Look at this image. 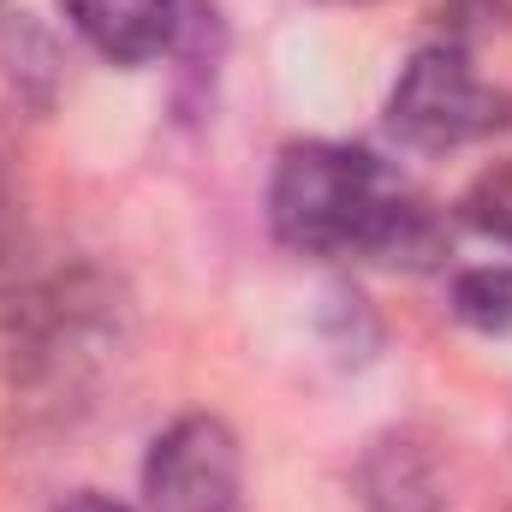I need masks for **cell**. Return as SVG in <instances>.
<instances>
[{
  "label": "cell",
  "mask_w": 512,
  "mask_h": 512,
  "mask_svg": "<svg viewBox=\"0 0 512 512\" xmlns=\"http://www.w3.org/2000/svg\"><path fill=\"white\" fill-rule=\"evenodd\" d=\"M268 227L298 256H370L387 268H435L447 256V221L429 197L399 185L370 149L286 143L268 173Z\"/></svg>",
  "instance_id": "cell-1"
},
{
  "label": "cell",
  "mask_w": 512,
  "mask_h": 512,
  "mask_svg": "<svg viewBox=\"0 0 512 512\" xmlns=\"http://www.w3.org/2000/svg\"><path fill=\"white\" fill-rule=\"evenodd\" d=\"M507 120V96L471 66L459 42H423L393 90H387V131L411 149H459Z\"/></svg>",
  "instance_id": "cell-2"
},
{
  "label": "cell",
  "mask_w": 512,
  "mask_h": 512,
  "mask_svg": "<svg viewBox=\"0 0 512 512\" xmlns=\"http://www.w3.org/2000/svg\"><path fill=\"white\" fill-rule=\"evenodd\" d=\"M143 512H251L245 447L227 417L185 411L143 453Z\"/></svg>",
  "instance_id": "cell-3"
},
{
  "label": "cell",
  "mask_w": 512,
  "mask_h": 512,
  "mask_svg": "<svg viewBox=\"0 0 512 512\" xmlns=\"http://www.w3.org/2000/svg\"><path fill=\"white\" fill-rule=\"evenodd\" d=\"M60 12L114 66L161 60L185 30V0H60Z\"/></svg>",
  "instance_id": "cell-4"
},
{
  "label": "cell",
  "mask_w": 512,
  "mask_h": 512,
  "mask_svg": "<svg viewBox=\"0 0 512 512\" xmlns=\"http://www.w3.org/2000/svg\"><path fill=\"white\" fill-rule=\"evenodd\" d=\"M358 501L364 512H441L447 507V477L441 453L417 429H387L358 459Z\"/></svg>",
  "instance_id": "cell-5"
},
{
  "label": "cell",
  "mask_w": 512,
  "mask_h": 512,
  "mask_svg": "<svg viewBox=\"0 0 512 512\" xmlns=\"http://www.w3.org/2000/svg\"><path fill=\"white\" fill-rule=\"evenodd\" d=\"M447 310L477 334H512V262L459 268L447 286Z\"/></svg>",
  "instance_id": "cell-6"
},
{
  "label": "cell",
  "mask_w": 512,
  "mask_h": 512,
  "mask_svg": "<svg viewBox=\"0 0 512 512\" xmlns=\"http://www.w3.org/2000/svg\"><path fill=\"white\" fill-rule=\"evenodd\" d=\"M459 221H465L471 233L495 239V245H512V155L489 161V167L465 185V197H459Z\"/></svg>",
  "instance_id": "cell-7"
},
{
  "label": "cell",
  "mask_w": 512,
  "mask_h": 512,
  "mask_svg": "<svg viewBox=\"0 0 512 512\" xmlns=\"http://www.w3.org/2000/svg\"><path fill=\"white\" fill-rule=\"evenodd\" d=\"M54 512H137V507L114 501V495H102V489H72L66 501H54Z\"/></svg>",
  "instance_id": "cell-8"
},
{
  "label": "cell",
  "mask_w": 512,
  "mask_h": 512,
  "mask_svg": "<svg viewBox=\"0 0 512 512\" xmlns=\"http://www.w3.org/2000/svg\"><path fill=\"white\" fill-rule=\"evenodd\" d=\"M471 18H483V24H501V30H512V0H459Z\"/></svg>",
  "instance_id": "cell-9"
},
{
  "label": "cell",
  "mask_w": 512,
  "mask_h": 512,
  "mask_svg": "<svg viewBox=\"0 0 512 512\" xmlns=\"http://www.w3.org/2000/svg\"><path fill=\"white\" fill-rule=\"evenodd\" d=\"M0 18H6V0H0Z\"/></svg>",
  "instance_id": "cell-10"
}]
</instances>
